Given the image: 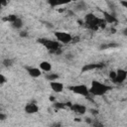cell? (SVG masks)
<instances>
[{"label": "cell", "mask_w": 127, "mask_h": 127, "mask_svg": "<svg viewBox=\"0 0 127 127\" xmlns=\"http://www.w3.org/2000/svg\"><path fill=\"white\" fill-rule=\"evenodd\" d=\"M84 22L86 26L91 29V30H97L98 28H105L106 26V21L104 19H99L95 17L93 14H87L84 18Z\"/></svg>", "instance_id": "obj_1"}, {"label": "cell", "mask_w": 127, "mask_h": 127, "mask_svg": "<svg viewBox=\"0 0 127 127\" xmlns=\"http://www.w3.org/2000/svg\"><path fill=\"white\" fill-rule=\"evenodd\" d=\"M110 88H111L110 86H108V85H106L100 81L93 80L91 82L90 87H89V92L92 95H103L108 90H110Z\"/></svg>", "instance_id": "obj_2"}, {"label": "cell", "mask_w": 127, "mask_h": 127, "mask_svg": "<svg viewBox=\"0 0 127 127\" xmlns=\"http://www.w3.org/2000/svg\"><path fill=\"white\" fill-rule=\"evenodd\" d=\"M55 37L57 39V41L59 43H62V44H68L70 42H72V36L66 32H62V31H59V32H55Z\"/></svg>", "instance_id": "obj_3"}, {"label": "cell", "mask_w": 127, "mask_h": 127, "mask_svg": "<svg viewBox=\"0 0 127 127\" xmlns=\"http://www.w3.org/2000/svg\"><path fill=\"white\" fill-rule=\"evenodd\" d=\"M69 89L73 93L78 94V95H81V96H87L88 94H90L89 87H87L85 84H76V85L70 86Z\"/></svg>", "instance_id": "obj_4"}, {"label": "cell", "mask_w": 127, "mask_h": 127, "mask_svg": "<svg viewBox=\"0 0 127 127\" xmlns=\"http://www.w3.org/2000/svg\"><path fill=\"white\" fill-rule=\"evenodd\" d=\"M40 43H42L48 50L52 51V52H57L60 49V44L58 41H53V40H48V39H41L39 41Z\"/></svg>", "instance_id": "obj_5"}, {"label": "cell", "mask_w": 127, "mask_h": 127, "mask_svg": "<svg viewBox=\"0 0 127 127\" xmlns=\"http://www.w3.org/2000/svg\"><path fill=\"white\" fill-rule=\"evenodd\" d=\"M70 110H72L74 113L76 114H79V115H83L85 112H86V107L82 104H79V103H73V104H70Z\"/></svg>", "instance_id": "obj_6"}, {"label": "cell", "mask_w": 127, "mask_h": 127, "mask_svg": "<svg viewBox=\"0 0 127 127\" xmlns=\"http://www.w3.org/2000/svg\"><path fill=\"white\" fill-rule=\"evenodd\" d=\"M50 86L52 88L53 91H55L56 93H60L64 90V84L61 82V81H58V80H53L50 82Z\"/></svg>", "instance_id": "obj_7"}, {"label": "cell", "mask_w": 127, "mask_h": 127, "mask_svg": "<svg viewBox=\"0 0 127 127\" xmlns=\"http://www.w3.org/2000/svg\"><path fill=\"white\" fill-rule=\"evenodd\" d=\"M127 78V71L124 69H118L116 71V78H115V83H122L125 79Z\"/></svg>", "instance_id": "obj_8"}, {"label": "cell", "mask_w": 127, "mask_h": 127, "mask_svg": "<svg viewBox=\"0 0 127 127\" xmlns=\"http://www.w3.org/2000/svg\"><path fill=\"white\" fill-rule=\"evenodd\" d=\"M25 112L28 113V114H35L39 111V106L36 104V103H28L26 106H25Z\"/></svg>", "instance_id": "obj_9"}, {"label": "cell", "mask_w": 127, "mask_h": 127, "mask_svg": "<svg viewBox=\"0 0 127 127\" xmlns=\"http://www.w3.org/2000/svg\"><path fill=\"white\" fill-rule=\"evenodd\" d=\"M27 71L29 75L32 77H39L42 74V69L40 67H28Z\"/></svg>", "instance_id": "obj_10"}, {"label": "cell", "mask_w": 127, "mask_h": 127, "mask_svg": "<svg viewBox=\"0 0 127 127\" xmlns=\"http://www.w3.org/2000/svg\"><path fill=\"white\" fill-rule=\"evenodd\" d=\"M103 19L106 21L107 24H114L117 22V19L113 15H111L107 12H103Z\"/></svg>", "instance_id": "obj_11"}, {"label": "cell", "mask_w": 127, "mask_h": 127, "mask_svg": "<svg viewBox=\"0 0 127 127\" xmlns=\"http://www.w3.org/2000/svg\"><path fill=\"white\" fill-rule=\"evenodd\" d=\"M40 68L43 70V71H46V72H49L52 70V64L50 62L48 61H43L40 63Z\"/></svg>", "instance_id": "obj_12"}, {"label": "cell", "mask_w": 127, "mask_h": 127, "mask_svg": "<svg viewBox=\"0 0 127 127\" xmlns=\"http://www.w3.org/2000/svg\"><path fill=\"white\" fill-rule=\"evenodd\" d=\"M102 66H103V64H88L82 67V71H89V70H92L95 68H100Z\"/></svg>", "instance_id": "obj_13"}, {"label": "cell", "mask_w": 127, "mask_h": 127, "mask_svg": "<svg viewBox=\"0 0 127 127\" xmlns=\"http://www.w3.org/2000/svg\"><path fill=\"white\" fill-rule=\"evenodd\" d=\"M11 25H12V27L15 28V29H21V28L23 27V22H22V20H21L20 18H17L15 21H13V22L11 23Z\"/></svg>", "instance_id": "obj_14"}, {"label": "cell", "mask_w": 127, "mask_h": 127, "mask_svg": "<svg viewBox=\"0 0 127 127\" xmlns=\"http://www.w3.org/2000/svg\"><path fill=\"white\" fill-rule=\"evenodd\" d=\"M47 79H49L50 81H53V80H57L59 78V75L57 73H49L47 74Z\"/></svg>", "instance_id": "obj_15"}, {"label": "cell", "mask_w": 127, "mask_h": 127, "mask_svg": "<svg viewBox=\"0 0 127 127\" xmlns=\"http://www.w3.org/2000/svg\"><path fill=\"white\" fill-rule=\"evenodd\" d=\"M18 17L16 16V15H9L7 18H5L4 20H6V21H8V22H10V23H12L13 21H15L16 19H17Z\"/></svg>", "instance_id": "obj_16"}, {"label": "cell", "mask_w": 127, "mask_h": 127, "mask_svg": "<svg viewBox=\"0 0 127 127\" xmlns=\"http://www.w3.org/2000/svg\"><path fill=\"white\" fill-rule=\"evenodd\" d=\"M109 77H110V79L114 82V81H115V78H116V71H113V70L110 71V72H109Z\"/></svg>", "instance_id": "obj_17"}, {"label": "cell", "mask_w": 127, "mask_h": 127, "mask_svg": "<svg viewBox=\"0 0 127 127\" xmlns=\"http://www.w3.org/2000/svg\"><path fill=\"white\" fill-rule=\"evenodd\" d=\"M47 1H48V3H49L51 6H53V7H55V6H59L58 0H47Z\"/></svg>", "instance_id": "obj_18"}, {"label": "cell", "mask_w": 127, "mask_h": 127, "mask_svg": "<svg viewBox=\"0 0 127 127\" xmlns=\"http://www.w3.org/2000/svg\"><path fill=\"white\" fill-rule=\"evenodd\" d=\"M3 64H4L5 66H10V65L12 64V61L9 60V59H6V60L3 61Z\"/></svg>", "instance_id": "obj_19"}, {"label": "cell", "mask_w": 127, "mask_h": 127, "mask_svg": "<svg viewBox=\"0 0 127 127\" xmlns=\"http://www.w3.org/2000/svg\"><path fill=\"white\" fill-rule=\"evenodd\" d=\"M6 81H7V79H6L5 75L1 73V74H0V84H1V85H3V84L6 82Z\"/></svg>", "instance_id": "obj_20"}, {"label": "cell", "mask_w": 127, "mask_h": 127, "mask_svg": "<svg viewBox=\"0 0 127 127\" xmlns=\"http://www.w3.org/2000/svg\"><path fill=\"white\" fill-rule=\"evenodd\" d=\"M71 1L72 0H58V3H59V5H64V4H67Z\"/></svg>", "instance_id": "obj_21"}, {"label": "cell", "mask_w": 127, "mask_h": 127, "mask_svg": "<svg viewBox=\"0 0 127 127\" xmlns=\"http://www.w3.org/2000/svg\"><path fill=\"white\" fill-rule=\"evenodd\" d=\"M0 4L2 7H5L8 5V0H0Z\"/></svg>", "instance_id": "obj_22"}, {"label": "cell", "mask_w": 127, "mask_h": 127, "mask_svg": "<svg viewBox=\"0 0 127 127\" xmlns=\"http://www.w3.org/2000/svg\"><path fill=\"white\" fill-rule=\"evenodd\" d=\"M5 118H6V115L3 113H0V120H4Z\"/></svg>", "instance_id": "obj_23"}, {"label": "cell", "mask_w": 127, "mask_h": 127, "mask_svg": "<svg viewBox=\"0 0 127 127\" xmlns=\"http://www.w3.org/2000/svg\"><path fill=\"white\" fill-rule=\"evenodd\" d=\"M27 35H28L27 32H21V33H20V36H21V37H27Z\"/></svg>", "instance_id": "obj_24"}, {"label": "cell", "mask_w": 127, "mask_h": 127, "mask_svg": "<svg viewBox=\"0 0 127 127\" xmlns=\"http://www.w3.org/2000/svg\"><path fill=\"white\" fill-rule=\"evenodd\" d=\"M121 4H122L126 9H127V1H122V2H121Z\"/></svg>", "instance_id": "obj_25"}, {"label": "cell", "mask_w": 127, "mask_h": 127, "mask_svg": "<svg viewBox=\"0 0 127 127\" xmlns=\"http://www.w3.org/2000/svg\"><path fill=\"white\" fill-rule=\"evenodd\" d=\"M123 34H124L125 36H127V27L124 29V31H123Z\"/></svg>", "instance_id": "obj_26"}]
</instances>
